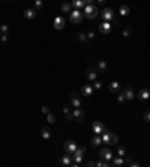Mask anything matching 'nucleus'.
Returning <instances> with one entry per match:
<instances>
[{
    "mask_svg": "<svg viewBox=\"0 0 150 167\" xmlns=\"http://www.w3.org/2000/svg\"><path fill=\"white\" fill-rule=\"evenodd\" d=\"M42 8H44V2H42V0H35V9L41 11Z\"/></svg>",
    "mask_w": 150,
    "mask_h": 167,
    "instance_id": "obj_28",
    "label": "nucleus"
},
{
    "mask_svg": "<svg viewBox=\"0 0 150 167\" xmlns=\"http://www.w3.org/2000/svg\"><path fill=\"white\" fill-rule=\"evenodd\" d=\"M129 12H131V9H129V6H128V5H122V6H120L119 14H120L122 17H126V15H129Z\"/></svg>",
    "mask_w": 150,
    "mask_h": 167,
    "instance_id": "obj_25",
    "label": "nucleus"
},
{
    "mask_svg": "<svg viewBox=\"0 0 150 167\" xmlns=\"http://www.w3.org/2000/svg\"><path fill=\"white\" fill-rule=\"evenodd\" d=\"M101 17H102V20L104 21H113V18H114V12H113V9L111 8H105V9L101 12Z\"/></svg>",
    "mask_w": 150,
    "mask_h": 167,
    "instance_id": "obj_6",
    "label": "nucleus"
},
{
    "mask_svg": "<svg viewBox=\"0 0 150 167\" xmlns=\"http://www.w3.org/2000/svg\"><path fill=\"white\" fill-rule=\"evenodd\" d=\"M42 111L45 113V115H48V113H50V109H48V105H44V107H42Z\"/></svg>",
    "mask_w": 150,
    "mask_h": 167,
    "instance_id": "obj_38",
    "label": "nucleus"
},
{
    "mask_svg": "<svg viewBox=\"0 0 150 167\" xmlns=\"http://www.w3.org/2000/svg\"><path fill=\"white\" fill-rule=\"evenodd\" d=\"M5 2H11V0H5Z\"/></svg>",
    "mask_w": 150,
    "mask_h": 167,
    "instance_id": "obj_46",
    "label": "nucleus"
},
{
    "mask_svg": "<svg viewBox=\"0 0 150 167\" xmlns=\"http://www.w3.org/2000/svg\"><path fill=\"white\" fill-rule=\"evenodd\" d=\"M101 137H102V143H105V145H111V133L108 129H105L104 133L101 134Z\"/></svg>",
    "mask_w": 150,
    "mask_h": 167,
    "instance_id": "obj_19",
    "label": "nucleus"
},
{
    "mask_svg": "<svg viewBox=\"0 0 150 167\" xmlns=\"http://www.w3.org/2000/svg\"><path fill=\"white\" fill-rule=\"evenodd\" d=\"M95 0H86V5H93Z\"/></svg>",
    "mask_w": 150,
    "mask_h": 167,
    "instance_id": "obj_43",
    "label": "nucleus"
},
{
    "mask_svg": "<svg viewBox=\"0 0 150 167\" xmlns=\"http://www.w3.org/2000/svg\"><path fill=\"white\" fill-rule=\"evenodd\" d=\"M78 39L83 41V42H86V41H87V35H86V33H78Z\"/></svg>",
    "mask_w": 150,
    "mask_h": 167,
    "instance_id": "obj_34",
    "label": "nucleus"
},
{
    "mask_svg": "<svg viewBox=\"0 0 150 167\" xmlns=\"http://www.w3.org/2000/svg\"><path fill=\"white\" fill-rule=\"evenodd\" d=\"M129 164H131L132 167H140V163H137V161H131Z\"/></svg>",
    "mask_w": 150,
    "mask_h": 167,
    "instance_id": "obj_42",
    "label": "nucleus"
},
{
    "mask_svg": "<svg viewBox=\"0 0 150 167\" xmlns=\"http://www.w3.org/2000/svg\"><path fill=\"white\" fill-rule=\"evenodd\" d=\"M117 142H119V137L111 133V145H117Z\"/></svg>",
    "mask_w": 150,
    "mask_h": 167,
    "instance_id": "obj_32",
    "label": "nucleus"
},
{
    "mask_svg": "<svg viewBox=\"0 0 150 167\" xmlns=\"http://www.w3.org/2000/svg\"><path fill=\"white\" fill-rule=\"evenodd\" d=\"M84 152H86V148H84V146H78V148H77V151L72 154L74 161L81 164V161H83V157H84Z\"/></svg>",
    "mask_w": 150,
    "mask_h": 167,
    "instance_id": "obj_4",
    "label": "nucleus"
},
{
    "mask_svg": "<svg viewBox=\"0 0 150 167\" xmlns=\"http://www.w3.org/2000/svg\"><path fill=\"white\" fill-rule=\"evenodd\" d=\"M117 155L119 157H126V149L123 148V146H119L117 148Z\"/></svg>",
    "mask_w": 150,
    "mask_h": 167,
    "instance_id": "obj_29",
    "label": "nucleus"
},
{
    "mask_svg": "<svg viewBox=\"0 0 150 167\" xmlns=\"http://www.w3.org/2000/svg\"><path fill=\"white\" fill-rule=\"evenodd\" d=\"M83 14H84L89 20H93V18H96V17H98L99 9H98V6H96V5H86Z\"/></svg>",
    "mask_w": 150,
    "mask_h": 167,
    "instance_id": "obj_1",
    "label": "nucleus"
},
{
    "mask_svg": "<svg viewBox=\"0 0 150 167\" xmlns=\"http://www.w3.org/2000/svg\"><path fill=\"white\" fill-rule=\"evenodd\" d=\"M137 98H138V100H141V101L149 100V98H150V90H149V89H146V87H144V89H141V90L137 93Z\"/></svg>",
    "mask_w": 150,
    "mask_h": 167,
    "instance_id": "obj_14",
    "label": "nucleus"
},
{
    "mask_svg": "<svg viewBox=\"0 0 150 167\" xmlns=\"http://www.w3.org/2000/svg\"><path fill=\"white\" fill-rule=\"evenodd\" d=\"M101 87H102V83H101V81H98V80H95V81H93V89L99 90Z\"/></svg>",
    "mask_w": 150,
    "mask_h": 167,
    "instance_id": "obj_31",
    "label": "nucleus"
},
{
    "mask_svg": "<svg viewBox=\"0 0 150 167\" xmlns=\"http://www.w3.org/2000/svg\"><path fill=\"white\" fill-rule=\"evenodd\" d=\"M96 71H99V72H107V69H108V65H107V62L105 60H98L96 62Z\"/></svg>",
    "mask_w": 150,
    "mask_h": 167,
    "instance_id": "obj_15",
    "label": "nucleus"
},
{
    "mask_svg": "<svg viewBox=\"0 0 150 167\" xmlns=\"http://www.w3.org/2000/svg\"><path fill=\"white\" fill-rule=\"evenodd\" d=\"M0 41H2V44L8 42V33H2V35H0Z\"/></svg>",
    "mask_w": 150,
    "mask_h": 167,
    "instance_id": "obj_35",
    "label": "nucleus"
},
{
    "mask_svg": "<svg viewBox=\"0 0 150 167\" xmlns=\"http://www.w3.org/2000/svg\"><path fill=\"white\" fill-rule=\"evenodd\" d=\"M69 100H71V104H72L74 109H80L81 107V100L78 98V95L75 92H71L69 93Z\"/></svg>",
    "mask_w": 150,
    "mask_h": 167,
    "instance_id": "obj_8",
    "label": "nucleus"
},
{
    "mask_svg": "<svg viewBox=\"0 0 150 167\" xmlns=\"http://www.w3.org/2000/svg\"><path fill=\"white\" fill-rule=\"evenodd\" d=\"M41 136H42V138H45V140H50V138H51V129H50L48 127L42 128V131H41Z\"/></svg>",
    "mask_w": 150,
    "mask_h": 167,
    "instance_id": "obj_24",
    "label": "nucleus"
},
{
    "mask_svg": "<svg viewBox=\"0 0 150 167\" xmlns=\"http://www.w3.org/2000/svg\"><path fill=\"white\" fill-rule=\"evenodd\" d=\"M123 95L126 96V100H134L135 98V92L132 90L131 86H126L125 89H123Z\"/></svg>",
    "mask_w": 150,
    "mask_h": 167,
    "instance_id": "obj_17",
    "label": "nucleus"
},
{
    "mask_svg": "<svg viewBox=\"0 0 150 167\" xmlns=\"http://www.w3.org/2000/svg\"><path fill=\"white\" fill-rule=\"evenodd\" d=\"M93 86H90V84H84L83 87H81V95L83 96H86V98H87V96H92L93 95Z\"/></svg>",
    "mask_w": 150,
    "mask_h": 167,
    "instance_id": "obj_13",
    "label": "nucleus"
},
{
    "mask_svg": "<svg viewBox=\"0 0 150 167\" xmlns=\"http://www.w3.org/2000/svg\"><path fill=\"white\" fill-rule=\"evenodd\" d=\"M63 111L66 113V115H69V113H71V107H69V105H65V107H63Z\"/></svg>",
    "mask_w": 150,
    "mask_h": 167,
    "instance_id": "obj_39",
    "label": "nucleus"
},
{
    "mask_svg": "<svg viewBox=\"0 0 150 167\" xmlns=\"http://www.w3.org/2000/svg\"><path fill=\"white\" fill-rule=\"evenodd\" d=\"M144 120H147V122H150V110H147V111L144 113Z\"/></svg>",
    "mask_w": 150,
    "mask_h": 167,
    "instance_id": "obj_37",
    "label": "nucleus"
},
{
    "mask_svg": "<svg viewBox=\"0 0 150 167\" xmlns=\"http://www.w3.org/2000/svg\"><path fill=\"white\" fill-rule=\"evenodd\" d=\"M93 38H95V33H93V32L90 30L89 33H87V39H93Z\"/></svg>",
    "mask_w": 150,
    "mask_h": 167,
    "instance_id": "obj_40",
    "label": "nucleus"
},
{
    "mask_svg": "<svg viewBox=\"0 0 150 167\" xmlns=\"http://www.w3.org/2000/svg\"><path fill=\"white\" fill-rule=\"evenodd\" d=\"M83 17H84V14L80 9H74V11H71V14H69V20H71V23H74V24H80L83 21Z\"/></svg>",
    "mask_w": 150,
    "mask_h": 167,
    "instance_id": "obj_2",
    "label": "nucleus"
},
{
    "mask_svg": "<svg viewBox=\"0 0 150 167\" xmlns=\"http://www.w3.org/2000/svg\"><path fill=\"white\" fill-rule=\"evenodd\" d=\"M111 27H113V24H111L110 21H102V23L99 24V32H101L102 35H108V33L111 32Z\"/></svg>",
    "mask_w": 150,
    "mask_h": 167,
    "instance_id": "obj_10",
    "label": "nucleus"
},
{
    "mask_svg": "<svg viewBox=\"0 0 150 167\" xmlns=\"http://www.w3.org/2000/svg\"><path fill=\"white\" fill-rule=\"evenodd\" d=\"M72 116H74V120H77V122H84V119H86V113L81 110V107H80V109H74Z\"/></svg>",
    "mask_w": 150,
    "mask_h": 167,
    "instance_id": "obj_7",
    "label": "nucleus"
},
{
    "mask_svg": "<svg viewBox=\"0 0 150 167\" xmlns=\"http://www.w3.org/2000/svg\"><path fill=\"white\" fill-rule=\"evenodd\" d=\"M60 9L63 14H71V11H72V3H69V2H65L63 5L60 6Z\"/></svg>",
    "mask_w": 150,
    "mask_h": 167,
    "instance_id": "obj_22",
    "label": "nucleus"
},
{
    "mask_svg": "<svg viewBox=\"0 0 150 167\" xmlns=\"http://www.w3.org/2000/svg\"><path fill=\"white\" fill-rule=\"evenodd\" d=\"M8 30H9V27H8L6 24H2V26H0V32H2V33H8Z\"/></svg>",
    "mask_w": 150,
    "mask_h": 167,
    "instance_id": "obj_36",
    "label": "nucleus"
},
{
    "mask_svg": "<svg viewBox=\"0 0 150 167\" xmlns=\"http://www.w3.org/2000/svg\"><path fill=\"white\" fill-rule=\"evenodd\" d=\"M47 120L50 122V124H54V122H56V116L51 115V113H48V115H47Z\"/></svg>",
    "mask_w": 150,
    "mask_h": 167,
    "instance_id": "obj_30",
    "label": "nucleus"
},
{
    "mask_svg": "<svg viewBox=\"0 0 150 167\" xmlns=\"http://www.w3.org/2000/svg\"><path fill=\"white\" fill-rule=\"evenodd\" d=\"M63 148H65V152H66V154L72 155V154L77 151L78 145L74 142V140H66V142H65V145H63Z\"/></svg>",
    "mask_w": 150,
    "mask_h": 167,
    "instance_id": "obj_3",
    "label": "nucleus"
},
{
    "mask_svg": "<svg viewBox=\"0 0 150 167\" xmlns=\"http://www.w3.org/2000/svg\"><path fill=\"white\" fill-rule=\"evenodd\" d=\"M23 15H24L26 20H35V18H36V15H38V11L35 9V8H32V9H26Z\"/></svg>",
    "mask_w": 150,
    "mask_h": 167,
    "instance_id": "obj_12",
    "label": "nucleus"
},
{
    "mask_svg": "<svg viewBox=\"0 0 150 167\" xmlns=\"http://www.w3.org/2000/svg\"><path fill=\"white\" fill-rule=\"evenodd\" d=\"M132 32H134V30H132V27H126V29H123L122 35H123V36H125V38H129L131 35H132Z\"/></svg>",
    "mask_w": 150,
    "mask_h": 167,
    "instance_id": "obj_27",
    "label": "nucleus"
},
{
    "mask_svg": "<svg viewBox=\"0 0 150 167\" xmlns=\"http://www.w3.org/2000/svg\"><path fill=\"white\" fill-rule=\"evenodd\" d=\"M92 145L96 148V146H99V145H102V137L101 136H98V134H95V137L92 138Z\"/></svg>",
    "mask_w": 150,
    "mask_h": 167,
    "instance_id": "obj_26",
    "label": "nucleus"
},
{
    "mask_svg": "<svg viewBox=\"0 0 150 167\" xmlns=\"http://www.w3.org/2000/svg\"><path fill=\"white\" fill-rule=\"evenodd\" d=\"M72 6L75 8V9H83V8L86 6V0H72Z\"/></svg>",
    "mask_w": 150,
    "mask_h": 167,
    "instance_id": "obj_23",
    "label": "nucleus"
},
{
    "mask_svg": "<svg viewBox=\"0 0 150 167\" xmlns=\"http://www.w3.org/2000/svg\"><path fill=\"white\" fill-rule=\"evenodd\" d=\"M72 163H74V158H72V155H69V154H66L65 157L60 158V164H62V166L72 167Z\"/></svg>",
    "mask_w": 150,
    "mask_h": 167,
    "instance_id": "obj_11",
    "label": "nucleus"
},
{
    "mask_svg": "<svg viewBox=\"0 0 150 167\" xmlns=\"http://www.w3.org/2000/svg\"><path fill=\"white\" fill-rule=\"evenodd\" d=\"M96 75H98V72H96V69H93V68H90V69H87V71H86V78L89 81H95Z\"/></svg>",
    "mask_w": 150,
    "mask_h": 167,
    "instance_id": "obj_16",
    "label": "nucleus"
},
{
    "mask_svg": "<svg viewBox=\"0 0 150 167\" xmlns=\"http://www.w3.org/2000/svg\"><path fill=\"white\" fill-rule=\"evenodd\" d=\"M92 129H93V133H95V134L101 136V134H102L107 128H105V125L102 124L101 120H95V122H93V125H92Z\"/></svg>",
    "mask_w": 150,
    "mask_h": 167,
    "instance_id": "obj_5",
    "label": "nucleus"
},
{
    "mask_svg": "<svg viewBox=\"0 0 150 167\" xmlns=\"http://www.w3.org/2000/svg\"><path fill=\"white\" fill-rule=\"evenodd\" d=\"M108 89H110V92H113V93H119V92H120V83L111 81L110 86H108Z\"/></svg>",
    "mask_w": 150,
    "mask_h": 167,
    "instance_id": "obj_21",
    "label": "nucleus"
},
{
    "mask_svg": "<svg viewBox=\"0 0 150 167\" xmlns=\"http://www.w3.org/2000/svg\"><path fill=\"white\" fill-rule=\"evenodd\" d=\"M117 101H119V102H125V101H126V96L123 95V92H122V93H119V96H117Z\"/></svg>",
    "mask_w": 150,
    "mask_h": 167,
    "instance_id": "obj_33",
    "label": "nucleus"
},
{
    "mask_svg": "<svg viewBox=\"0 0 150 167\" xmlns=\"http://www.w3.org/2000/svg\"><path fill=\"white\" fill-rule=\"evenodd\" d=\"M96 2H98V3H101V5H102V3H105V0H96Z\"/></svg>",
    "mask_w": 150,
    "mask_h": 167,
    "instance_id": "obj_45",
    "label": "nucleus"
},
{
    "mask_svg": "<svg viewBox=\"0 0 150 167\" xmlns=\"http://www.w3.org/2000/svg\"><path fill=\"white\" fill-rule=\"evenodd\" d=\"M123 164H125V157H116V158L113 157V160H111V166L119 167V166H123Z\"/></svg>",
    "mask_w": 150,
    "mask_h": 167,
    "instance_id": "obj_20",
    "label": "nucleus"
},
{
    "mask_svg": "<svg viewBox=\"0 0 150 167\" xmlns=\"http://www.w3.org/2000/svg\"><path fill=\"white\" fill-rule=\"evenodd\" d=\"M87 166H90V167H92V166H96V163H93V161H89V164H87Z\"/></svg>",
    "mask_w": 150,
    "mask_h": 167,
    "instance_id": "obj_44",
    "label": "nucleus"
},
{
    "mask_svg": "<svg viewBox=\"0 0 150 167\" xmlns=\"http://www.w3.org/2000/svg\"><path fill=\"white\" fill-rule=\"evenodd\" d=\"M99 155H101V158H104V160H107V161L113 160V152H111V149L108 146L107 148H102L101 151H99Z\"/></svg>",
    "mask_w": 150,
    "mask_h": 167,
    "instance_id": "obj_9",
    "label": "nucleus"
},
{
    "mask_svg": "<svg viewBox=\"0 0 150 167\" xmlns=\"http://www.w3.org/2000/svg\"><path fill=\"white\" fill-rule=\"evenodd\" d=\"M120 24V20L119 18H113V26H119Z\"/></svg>",
    "mask_w": 150,
    "mask_h": 167,
    "instance_id": "obj_41",
    "label": "nucleus"
},
{
    "mask_svg": "<svg viewBox=\"0 0 150 167\" xmlns=\"http://www.w3.org/2000/svg\"><path fill=\"white\" fill-rule=\"evenodd\" d=\"M54 27L57 30H62L65 27V18H63V17H56V18H54Z\"/></svg>",
    "mask_w": 150,
    "mask_h": 167,
    "instance_id": "obj_18",
    "label": "nucleus"
}]
</instances>
